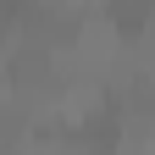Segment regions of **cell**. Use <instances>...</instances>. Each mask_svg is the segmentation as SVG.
Wrapping results in <instances>:
<instances>
[{
  "label": "cell",
  "mask_w": 155,
  "mask_h": 155,
  "mask_svg": "<svg viewBox=\"0 0 155 155\" xmlns=\"http://www.w3.org/2000/svg\"><path fill=\"white\" fill-rule=\"evenodd\" d=\"M144 22H155V0H111V28L122 39L144 33Z\"/></svg>",
  "instance_id": "6da1fadb"
}]
</instances>
